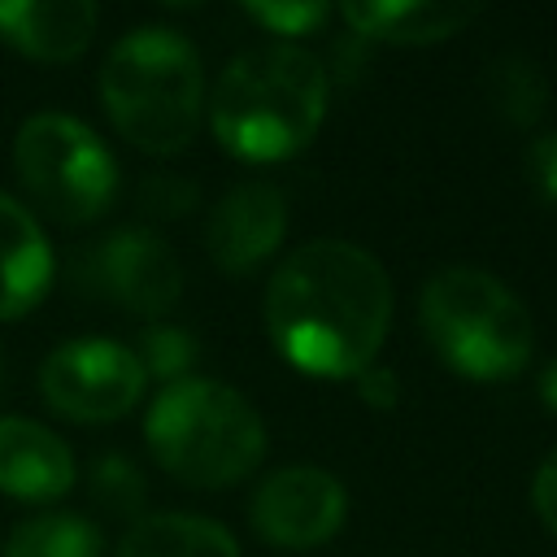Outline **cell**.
<instances>
[{
  "instance_id": "277c9868",
  "label": "cell",
  "mask_w": 557,
  "mask_h": 557,
  "mask_svg": "<svg viewBox=\"0 0 557 557\" xmlns=\"http://www.w3.org/2000/svg\"><path fill=\"white\" fill-rule=\"evenodd\" d=\"M144 440L152 457L191 487L239 483L265 457V426L257 409L213 379L165 383L148 405Z\"/></svg>"
},
{
  "instance_id": "9a60e30c",
  "label": "cell",
  "mask_w": 557,
  "mask_h": 557,
  "mask_svg": "<svg viewBox=\"0 0 557 557\" xmlns=\"http://www.w3.org/2000/svg\"><path fill=\"white\" fill-rule=\"evenodd\" d=\"M117 557H239L226 527L200 513H148L135 518L117 544Z\"/></svg>"
},
{
  "instance_id": "9c48e42d",
  "label": "cell",
  "mask_w": 557,
  "mask_h": 557,
  "mask_svg": "<svg viewBox=\"0 0 557 557\" xmlns=\"http://www.w3.org/2000/svg\"><path fill=\"white\" fill-rule=\"evenodd\" d=\"M348 500L335 474L318 466H287L261 479L252 496V527L283 548H313L344 527Z\"/></svg>"
},
{
  "instance_id": "7c38bea8",
  "label": "cell",
  "mask_w": 557,
  "mask_h": 557,
  "mask_svg": "<svg viewBox=\"0 0 557 557\" xmlns=\"http://www.w3.org/2000/svg\"><path fill=\"white\" fill-rule=\"evenodd\" d=\"M96 30L91 0H4L0 39L35 61H74Z\"/></svg>"
},
{
  "instance_id": "8992f818",
  "label": "cell",
  "mask_w": 557,
  "mask_h": 557,
  "mask_svg": "<svg viewBox=\"0 0 557 557\" xmlns=\"http://www.w3.org/2000/svg\"><path fill=\"white\" fill-rule=\"evenodd\" d=\"M13 165L30 200L57 222H87L109 209L117 191L113 152L70 113H35L13 139Z\"/></svg>"
},
{
  "instance_id": "8fae6325",
  "label": "cell",
  "mask_w": 557,
  "mask_h": 557,
  "mask_svg": "<svg viewBox=\"0 0 557 557\" xmlns=\"http://www.w3.org/2000/svg\"><path fill=\"white\" fill-rule=\"evenodd\" d=\"M74 487V457L61 435L30 418H0V492L52 500Z\"/></svg>"
},
{
  "instance_id": "52a82bcc",
  "label": "cell",
  "mask_w": 557,
  "mask_h": 557,
  "mask_svg": "<svg viewBox=\"0 0 557 557\" xmlns=\"http://www.w3.org/2000/svg\"><path fill=\"white\" fill-rule=\"evenodd\" d=\"M144 366L117 339H65L39 366L44 400L74 422H113L144 396Z\"/></svg>"
},
{
  "instance_id": "7402d4cb",
  "label": "cell",
  "mask_w": 557,
  "mask_h": 557,
  "mask_svg": "<svg viewBox=\"0 0 557 557\" xmlns=\"http://www.w3.org/2000/svg\"><path fill=\"white\" fill-rule=\"evenodd\" d=\"M527 170H531L535 191H540L548 205H557V131L531 139V148H527Z\"/></svg>"
},
{
  "instance_id": "ac0fdd59",
  "label": "cell",
  "mask_w": 557,
  "mask_h": 557,
  "mask_svg": "<svg viewBox=\"0 0 557 557\" xmlns=\"http://www.w3.org/2000/svg\"><path fill=\"white\" fill-rule=\"evenodd\" d=\"M139 348H144L139 352L144 374H157V379H170V383H178L183 370L196 357V339L187 331H178V326H148L139 335Z\"/></svg>"
},
{
  "instance_id": "4fadbf2b",
  "label": "cell",
  "mask_w": 557,
  "mask_h": 557,
  "mask_svg": "<svg viewBox=\"0 0 557 557\" xmlns=\"http://www.w3.org/2000/svg\"><path fill=\"white\" fill-rule=\"evenodd\" d=\"M52 283V252L39 222L0 191V318L26 313Z\"/></svg>"
},
{
  "instance_id": "5bb4252c",
  "label": "cell",
  "mask_w": 557,
  "mask_h": 557,
  "mask_svg": "<svg viewBox=\"0 0 557 557\" xmlns=\"http://www.w3.org/2000/svg\"><path fill=\"white\" fill-rule=\"evenodd\" d=\"M344 22L357 35L392 39V44H435L457 35L479 17V4H453V0H387V4H344Z\"/></svg>"
},
{
  "instance_id": "603a6c76",
  "label": "cell",
  "mask_w": 557,
  "mask_h": 557,
  "mask_svg": "<svg viewBox=\"0 0 557 557\" xmlns=\"http://www.w3.org/2000/svg\"><path fill=\"white\" fill-rule=\"evenodd\" d=\"M531 500H535V513L540 522L557 535V448L544 457V466L535 470V483H531Z\"/></svg>"
},
{
  "instance_id": "ffe728a7",
  "label": "cell",
  "mask_w": 557,
  "mask_h": 557,
  "mask_svg": "<svg viewBox=\"0 0 557 557\" xmlns=\"http://www.w3.org/2000/svg\"><path fill=\"white\" fill-rule=\"evenodd\" d=\"M248 13H252L261 26H270L274 35H305V30H313L331 9H326V4H274V0H257V4H248Z\"/></svg>"
},
{
  "instance_id": "2e32d148",
  "label": "cell",
  "mask_w": 557,
  "mask_h": 557,
  "mask_svg": "<svg viewBox=\"0 0 557 557\" xmlns=\"http://www.w3.org/2000/svg\"><path fill=\"white\" fill-rule=\"evenodd\" d=\"M100 531L78 513H39L9 531L4 557H100Z\"/></svg>"
},
{
  "instance_id": "44dd1931",
  "label": "cell",
  "mask_w": 557,
  "mask_h": 557,
  "mask_svg": "<svg viewBox=\"0 0 557 557\" xmlns=\"http://www.w3.org/2000/svg\"><path fill=\"white\" fill-rule=\"evenodd\" d=\"M139 200H144V209H148V213L174 218V213H183V209H191V205H196V187H191L187 178L157 174V178H148V183H144Z\"/></svg>"
},
{
  "instance_id": "3957f363",
  "label": "cell",
  "mask_w": 557,
  "mask_h": 557,
  "mask_svg": "<svg viewBox=\"0 0 557 557\" xmlns=\"http://www.w3.org/2000/svg\"><path fill=\"white\" fill-rule=\"evenodd\" d=\"M200 52L165 26L122 35L100 65V100L109 122L144 152H183L200 122Z\"/></svg>"
},
{
  "instance_id": "ba28073f",
  "label": "cell",
  "mask_w": 557,
  "mask_h": 557,
  "mask_svg": "<svg viewBox=\"0 0 557 557\" xmlns=\"http://www.w3.org/2000/svg\"><path fill=\"white\" fill-rule=\"evenodd\" d=\"M87 274L91 287H100L109 300L144 318L170 313L183 292V265L174 248L148 226H122L109 239H100V248L87 261Z\"/></svg>"
},
{
  "instance_id": "5b68a950",
  "label": "cell",
  "mask_w": 557,
  "mask_h": 557,
  "mask_svg": "<svg viewBox=\"0 0 557 557\" xmlns=\"http://www.w3.org/2000/svg\"><path fill=\"white\" fill-rule=\"evenodd\" d=\"M422 331L435 352L466 379L496 383L518 374L535 348V322L527 305L487 270L448 265L418 300Z\"/></svg>"
},
{
  "instance_id": "6da1fadb",
  "label": "cell",
  "mask_w": 557,
  "mask_h": 557,
  "mask_svg": "<svg viewBox=\"0 0 557 557\" xmlns=\"http://www.w3.org/2000/svg\"><path fill=\"white\" fill-rule=\"evenodd\" d=\"M392 322L387 270L348 239L300 244L265 287V331L305 374L357 379Z\"/></svg>"
},
{
  "instance_id": "d6986e66",
  "label": "cell",
  "mask_w": 557,
  "mask_h": 557,
  "mask_svg": "<svg viewBox=\"0 0 557 557\" xmlns=\"http://www.w3.org/2000/svg\"><path fill=\"white\" fill-rule=\"evenodd\" d=\"M96 496H100V505L104 509H113V513H126V518H135L139 513V500H144V479H139V470L126 461V457H104L100 466H96Z\"/></svg>"
},
{
  "instance_id": "30bf717a",
  "label": "cell",
  "mask_w": 557,
  "mask_h": 557,
  "mask_svg": "<svg viewBox=\"0 0 557 557\" xmlns=\"http://www.w3.org/2000/svg\"><path fill=\"white\" fill-rule=\"evenodd\" d=\"M287 231V200L274 183L252 178L231 187L205 226V248L213 257L218 270L226 274H252L278 244Z\"/></svg>"
},
{
  "instance_id": "cb8c5ba5",
  "label": "cell",
  "mask_w": 557,
  "mask_h": 557,
  "mask_svg": "<svg viewBox=\"0 0 557 557\" xmlns=\"http://www.w3.org/2000/svg\"><path fill=\"white\" fill-rule=\"evenodd\" d=\"M357 392H361V400L374 405V409H392V405L400 400V387H396L392 370H383V366L361 370V374H357Z\"/></svg>"
},
{
  "instance_id": "d4e9b609",
  "label": "cell",
  "mask_w": 557,
  "mask_h": 557,
  "mask_svg": "<svg viewBox=\"0 0 557 557\" xmlns=\"http://www.w3.org/2000/svg\"><path fill=\"white\" fill-rule=\"evenodd\" d=\"M540 396H544L548 409H557V361H548V370H544V379H540Z\"/></svg>"
},
{
  "instance_id": "e0dca14e",
  "label": "cell",
  "mask_w": 557,
  "mask_h": 557,
  "mask_svg": "<svg viewBox=\"0 0 557 557\" xmlns=\"http://www.w3.org/2000/svg\"><path fill=\"white\" fill-rule=\"evenodd\" d=\"M487 96H492V104L513 126H531L544 113L548 83H544V74H540L535 61H527V57H500L487 70Z\"/></svg>"
},
{
  "instance_id": "7a4b0ae2",
  "label": "cell",
  "mask_w": 557,
  "mask_h": 557,
  "mask_svg": "<svg viewBox=\"0 0 557 557\" xmlns=\"http://www.w3.org/2000/svg\"><path fill=\"white\" fill-rule=\"evenodd\" d=\"M326 70L296 44L239 52L213 83V135L239 161H283L300 152L326 117Z\"/></svg>"
}]
</instances>
